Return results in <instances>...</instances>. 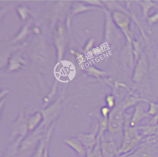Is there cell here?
<instances>
[{
    "label": "cell",
    "mask_w": 158,
    "mask_h": 157,
    "mask_svg": "<svg viewBox=\"0 0 158 157\" xmlns=\"http://www.w3.org/2000/svg\"><path fill=\"white\" fill-rule=\"evenodd\" d=\"M64 142L75 150L80 157H86V149L81 141L75 138H69L65 140Z\"/></svg>",
    "instance_id": "1"
},
{
    "label": "cell",
    "mask_w": 158,
    "mask_h": 157,
    "mask_svg": "<svg viewBox=\"0 0 158 157\" xmlns=\"http://www.w3.org/2000/svg\"><path fill=\"white\" fill-rule=\"evenodd\" d=\"M102 157H115L118 155V150L113 142H102L101 144Z\"/></svg>",
    "instance_id": "2"
},
{
    "label": "cell",
    "mask_w": 158,
    "mask_h": 157,
    "mask_svg": "<svg viewBox=\"0 0 158 157\" xmlns=\"http://www.w3.org/2000/svg\"><path fill=\"white\" fill-rule=\"evenodd\" d=\"M155 151L152 148L147 147L146 146H142L137 150L135 151L132 154L133 157H156Z\"/></svg>",
    "instance_id": "3"
},
{
    "label": "cell",
    "mask_w": 158,
    "mask_h": 157,
    "mask_svg": "<svg viewBox=\"0 0 158 157\" xmlns=\"http://www.w3.org/2000/svg\"><path fill=\"white\" fill-rule=\"evenodd\" d=\"M86 157H102L101 145L97 143L92 150L86 151Z\"/></svg>",
    "instance_id": "4"
},
{
    "label": "cell",
    "mask_w": 158,
    "mask_h": 157,
    "mask_svg": "<svg viewBox=\"0 0 158 157\" xmlns=\"http://www.w3.org/2000/svg\"><path fill=\"white\" fill-rule=\"evenodd\" d=\"M46 145V141H43L41 143H40L36 149L33 157H43L44 150Z\"/></svg>",
    "instance_id": "5"
},
{
    "label": "cell",
    "mask_w": 158,
    "mask_h": 157,
    "mask_svg": "<svg viewBox=\"0 0 158 157\" xmlns=\"http://www.w3.org/2000/svg\"><path fill=\"white\" fill-rule=\"evenodd\" d=\"M49 143V137H48L46 141V145H45V148H44V153H43V157H49V153H49V151H48Z\"/></svg>",
    "instance_id": "6"
},
{
    "label": "cell",
    "mask_w": 158,
    "mask_h": 157,
    "mask_svg": "<svg viewBox=\"0 0 158 157\" xmlns=\"http://www.w3.org/2000/svg\"><path fill=\"white\" fill-rule=\"evenodd\" d=\"M135 151H132L131 152H129V153H124V154H121V155H118L117 156H116L115 157H127V156H129L130 155H132V153H133Z\"/></svg>",
    "instance_id": "7"
},
{
    "label": "cell",
    "mask_w": 158,
    "mask_h": 157,
    "mask_svg": "<svg viewBox=\"0 0 158 157\" xmlns=\"http://www.w3.org/2000/svg\"><path fill=\"white\" fill-rule=\"evenodd\" d=\"M4 157H15V156H14L12 155H7L4 156Z\"/></svg>",
    "instance_id": "8"
}]
</instances>
